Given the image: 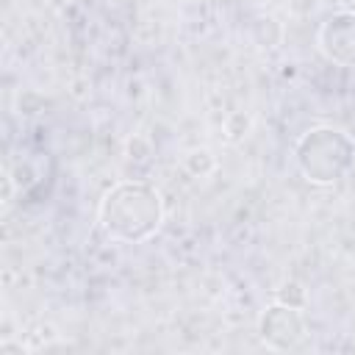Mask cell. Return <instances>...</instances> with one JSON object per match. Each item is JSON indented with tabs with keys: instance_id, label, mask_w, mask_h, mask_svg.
Segmentation results:
<instances>
[{
	"instance_id": "obj_1",
	"label": "cell",
	"mask_w": 355,
	"mask_h": 355,
	"mask_svg": "<svg viewBox=\"0 0 355 355\" xmlns=\"http://www.w3.org/2000/svg\"><path fill=\"white\" fill-rule=\"evenodd\" d=\"M100 227L114 241L139 244L155 236L164 222L161 194L141 180H122L105 191L97 208Z\"/></svg>"
},
{
	"instance_id": "obj_2",
	"label": "cell",
	"mask_w": 355,
	"mask_h": 355,
	"mask_svg": "<svg viewBox=\"0 0 355 355\" xmlns=\"http://www.w3.org/2000/svg\"><path fill=\"white\" fill-rule=\"evenodd\" d=\"M294 164L308 183L333 186L355 166V141L333 125L311 128L294 144Z\"/></svg>"
},
{
	"instance_id": "obj_3",
	"label": "cell",
	"mask_w": 355,
	"mask_h": 355,
	"mask_svg": "<svg viewBox=\"0 0 355 355\" xmlns=\"http://www.w3.org/2000/svg\"><path fill=\"white\" fill-rule=\"evenodd\" d=\"M316 47L327 61L355 67V11L327 14L316 31Z\"/></svg>"
},
{
	"instance_id": "obj_4",
	"label": "cell",
	"mask_w": 355,
	"mask_h": 355,
	"mask_svg": "<svg viewBox=\"0 0 355 355\" xmlns=\"http://www.w3.org/2000/svg\"><path fill=\"white\" fill-rule=\"evenodd\" d=\"M258 336L269 349H294L305 336L300 308L275 300L258 319Z\"/></svg>"
},
{
	"instance_id": "obj_5",
	"label": "cell",
	"mask_w": 355,
	"mask_h": 355,
	"mask_svg": "<svg viewBox=\"0 0 355 355\" xmlns=\"http://www.w3.org/2000/svg\"><path fill=\"white\" fill-rule=\"evenodd\" d=\"M214 155L208 153V150H194V153H189V158H186V166H189V172H194V175H208L211 169H214Z\"/></svg>"
},
{
	"instance_id": "obj_6",
	"label": "cell",
	"mask_w": 355,
	"mask_h": 355,
	"mask_svg": "<svg viewBox=\"0 0 355 355\" xmlns=\"http://www.w3.org/2000/svg\"><path fill=\"white\" fill-rule=\"evenodd\" d=\"M277 302H286V305H294V308H302L305 305V288L300 283H283L277 288Z\"/></svg>"
}]
</instances>
